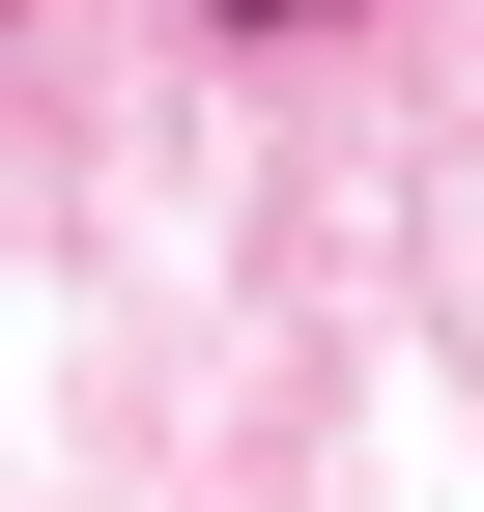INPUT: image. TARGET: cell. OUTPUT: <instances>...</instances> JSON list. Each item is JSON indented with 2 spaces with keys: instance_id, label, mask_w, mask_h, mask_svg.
Segmentation results:
<instances>
[{
  "instance_id": "cell-1",
  "label": "cell",
  "mask_w": 484,
  "mask_h": 512,
  "mask_svg": "<svg viewBox=\"0 0 484 512\" xmlns=\"http://www.w3.org/2000/svg\"><path fill=\"white\" fill-rule=\"evenodd\" d=\"M200 29H342V0H200Z\"/></svg>"
}]
</instances>
